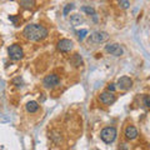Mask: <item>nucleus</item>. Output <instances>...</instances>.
<instances>
[{
    "mask_svg": "<svg viewBox=\"0 0 150 150\" xmlns=\"http://www.w3.org/2000/svg\"><path fill=\"white\" fill-rule=\"evenodd\" d=\"M23 35L25 36V39L30 40V41H40L48 36V30H46L43 25L29 24L24 28Z\"/></svg>",
    "mask_w": 150,
    "mask_h": 150,
    "instance_id": "nucleus-1",
    "label": "nucleus"
},
{
    "mask_svg": "<svg viewBox=\"0 0 150 150\" xmlns=\"http://www.w3.org/2000/svg\"><path fill=\"white\" fill-rule=\"evenodd\" d=\"M116 135H118V131L114 126H108L100 131V139L106 144H111L116 139Z\"/></svg>",
    "mask_w": 150,
    "mask_h": 150,
    "instance_id": "nucleus-2",
    "label": "nucleus"
},
{
    "mask_svg": "<svg viewBox=\"0 0 150 150\" xmlns=\"http://www.w3.org/2000/svg\"><path fill=\"white\" fill-rule=\"evenodd\" d=\"M8 53H9V56H10V59H11V60H15V62L23 59V56H24V51H23L21 46L18 45V44H13L10 48L8 49Z\"/></svg>",
    "mask_w": 150,
    "mask_h": 150,
    "instance_id": "nucleus-3",
    "label": "nucleus"
},
{
    "mask_svg": "<svg viewBox=\"0 0 150 150\" xmlns=\"http://www.w3.org/2000/svg\"><path fill=\"white\" fill-rule=\"evenodd\" d=\"M109 34L106 31H94L91 35H89V41L93 44H100L108 40Z\"/></svg>",
    "mask_w": 150,
    "mask_h": 150,
    "instance_id": "nucleus-4",
    "label": "nucleus"
},
{
    "mask_svg": "<svg viewBox=\"0 0 150 150\" xmlns=\"http://www.w3.org/2000/svg\"><path fill=\"white\" fill-rule=\"evenodd\" d=\"M60 83V79L56 74H50V75H46L43 80V85L44 88L46 89H53V88H56L59 85Z\"/></svg>",
    "mask_w": 150,
    "mask_h": 150,
    "instance_id": "nucleus-5",
    "label": "nucleus"
},
{
    "mask_svg": "<svg viewBox=\"0 0 150 150\" xmlns=\"http://www.w3.org/2000/svg\"><path fill=\"white\" fill-rule=\"evenodd\" d=\"M105 51L110 55H114V56H121L124 54V49L121 48L119 44L116 43H109L105 45Z\"/></svg>",
    "mask_w": 150,
    "mask_h": 150,
    "instance_id": "nucleus-6",
    "label": "nucleus"
},
{
    "mask_svg": "<svg viewBox=\"0 0 150 150\" xmlns=\"http://www.w3.org/2000/svg\"><path fill=\"white\" fill-rule=\"evenodd\" d=\"M99 100L100 103H103V104H105V105H111V104H114L115 100H116V98L114 95V93L112 91H103L100 95H99Z\"/></svg>",
    "mask_w": 150,
    "mask_h": 150,
    "instance_id": "nucleus-7",
    "label": "nucleus"
},
{
    "mask_svg": "<svg viewBox=\"0 0 150 150\" xmlns=\"http://www.w3.org/2000/svg\"><path fill=\"white\" fill-rule=\"evenodd\" d=\"M116 86H118L119 90L126 91L133 86V80H131L129 76H121V78H119L118 83H116Z\"/></svg>",
    "mask_w": 150,
    "mask_h": 150,
    "instance_id": "nucleus-8",
    "label": "nucleus"
},
{
    "mask_svg": "<svg viewBox=\"0 0 150 150\" xmlns=\"http://www.w3.org/2000/svg\"><path fill=\"white\" fill-rule=\"evenodd\" d=\"M74 48V43L70 39H60L58 41V49L63 53H68Z\"/></svg>",
    "mask_w": 150,
    "mask_h": 150,
    "instance_id": "nucleus-9",
    "label": "nucleus"
},
{
    "mask_svg": "<svg viewBox=\"0 0 150 150\" xmlns=\"http://www.w3.org/2000/svg\"><path fill=\"white\" fill-rule=\"evenodd\" d=\"M138 130L135 126L133 125H129L128 128L125 129V138L128 139V140H134V139H137L138 138Z\"/></svg>",
    "mask_w": 150,
    "mask_h": 150,
    "instance_id": "nucleus-10",
    "label": "nucleus"
},
{
    "mask_svg": "<svg viewBox=\"0 0 150 150\" xmlns=\"http://www.w3.org/2000/svg\"><path fill=\"white\" fill-rule=\"evenodd\" d=\"M25 108H26V111L28 112H36L38 110H39V104H38L36 101L33 100V101L26 103Z\"/></svg>",
    "mask_w": 150,
    "mask_h": 150,
    "instance_id": "nucleus-11",
    "label": "nucleus"
},
{
    "mask_svg": "<svg viewBox=\"0 0 150 150\" xmlns=\"http://www.w3.org/2000/svg\"><path fill=\"white\" fill-rule=\"evenodd\" d=\"M70 63H71L74 67H80V65L83 64V59H81V56L79 54H74L73 58L70 59Z\"/></svg>",
    "mask_w": 150,
    "mask_h": 150,
    "instance_id": "nucleus-12",
    "label": "nucleus"
},
{
    "mask_svg": "<svg viewBox=\"0 0 150 150\" xmlns=\"http://www.w3.org/2000/svg\"><path fill=\"white\" fill-rule=\"evenodd\" d=\"M70 23H71L74 26H78V25H80L83 23V18L79 15V14H75V15L70 16Z\"/></svg>",
    "mask_w": 150,
    "mask_h": 150,
    "instance_id": "nucleus-13",
    "label": "nucleus"
},
{
    "mask_svg": "<svg viewBox=\"0 0 150 150\" xmlns=\"http://www.w3.org/2000/svg\"><path fill=\"white\" fill-rule=\"evenodd\" d=\"M20 5L24 9H33L35 6V0H20Z\"/></svg>",
    "mask_w": 150,
    "mask_h": 150,
    "instance_id": "nucleus-14",
    "label": "nucleus"
},
{
    "mask_svg": "<svg viewBox=\"0 0 150 150\" xmlns=\"http://www.w3.org/2000/svg\"><path fill=\"white\" fill-rule=\"evenodd\" d=\"M81 11L86 13L88 15L95 16V10H94V8H91V6H83V8H81Z\"/></svg>",
    "mask_w": 150,
    "mask_h": 150,
    "instance_id": "nucleus-15",
    "label": "nucleus"
},
{
    "mask_svg": "<svg viewBox=\"0 0 150 150\" xmlns=\"http://www.w3.org/2000/svg\"><path fill=\"white\" fill-rule=\"evenodd\" d=\"M86 35H88V30L86 29H81V30L78 31V38H79V40L80 41H83L84 39H85Z\"/></svg>",
    "mask_w": 150,
    "mask_h": 150,
    "instance_id": "nucleus-16",
    "label": "nucleus"
},
{
    "mask_svg": "<svg viewBox=\"0 0 150 150\" xmlns=\"http://www.w3.org/2000/svg\"><path fill=\"white\" fill-rule=\"evenodd\" d=\"M75 6H74V4H68V5H65V8H64V15H68L69 14V11H71L73 9H74Z\"/></svg>",
    "mask_w": 150,
    "mask_h": 150,
    "instance_id": "nucleus-17",
    "label": "nucleus"
},
{
    "mask_svg": "<svg viewBox=\"0 0 150 150\" xmlns=\"http://www.w3.org/2000/svg\"><path fill=\"white\" fill-rule=\"evenodd\" d=\"M119 4L121 5V8H123V9H128L129 5H130V3L128 1V0H119Z\"/></svg>",
    "mask_w": 150,
    "mask_h": 150,
    "instance_id": "nucleus-18",
    "label": "nucleus"
},
{
    "mask_svg": "<svg viewBox=\"0 0 150 150\" xmlns=\"http://www.w3.org/2000/svg\"><path fill=\"white\" fill-rule=\"evenodd\" d=\"M144 105H146L148 108H150V95L144 96Z\"/></svg>",
    "mask_w": 150,
    "mask_h": 150,
    "instance_id": "nucleus-19",
    "label": "nucleus"
},
{
    "mask_svg": "<svg viewBox=\"0 0 150 150\" xmlns=\"http://www.w3.org/2000/svg\"><path fill=\"white\" fill-rule=\"evenodd\" d=\"M116 89H118V86H115V84H109V85H108V90H109V91L114 93Z\"/></svg>",
    "mask_w": 150,
    "mask_h": 150,
    "instance_id": "nucleus-20",
    "label": "nucleus"
},
{
    "mask_svg": "<svg viewBox=\"0 0 150 150\" xmlns=\"http://www.w3.org/2000/svg\"><path fill=\"white\" fill-rule=\"evenodd\" d=\"M9 19H10V20H11L13 23H16V20H18V19H16L15 16H9Z\"/></svg>",
    "mask_w": 150,
    "mask_h": 150,
    "instance_id": "nucleus-21",
    "label": "nucleus"
}]
</instances>
